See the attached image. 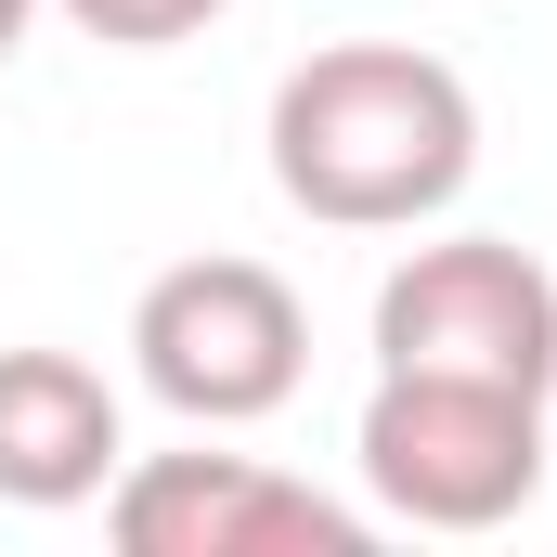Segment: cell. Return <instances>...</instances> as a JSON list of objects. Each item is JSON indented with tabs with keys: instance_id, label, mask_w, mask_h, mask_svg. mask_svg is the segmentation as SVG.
<instances>
[{
	"instance_id": "5b68a950",
	"label": "cell",
	"mask_w": 557,
	"mask_h": 557,
	"mask_svg": "<svg viewBox=\"0 0 557 557\" xmlns=\"http://www.w3.org/2000/svg\"><path fill=\"white\" fill-rule=\"evenodd\" d=\"M117 557H363L376 519L260 454H131L104 480Z\"/></svg>"
},
{
	"instance_id": "6da1fadb",
	"label": "cell",
	"mask_w": 557,
	"mask_h": 557,
	"mask_svg": "<svg viewBox=\"0 0 557 557\" xmlns=\"http://www.w3.org/2000/svg\"><path fill=\"white\" fill-rule=\"evenodd\" d=\"M273 195L324 234H416L480 169V91L416 39H337L273 78Z\"/></svg>"
},
{
	"instance_id": "277c9868",
	"label": "cell",
	"mask_w": 557,
	"mask_h": 557,
	"mask_svg": "<svg viewBox=\"0 0 557 557\" xmlns=\"http://www.w3.org/2000/svg\"><path fill=\"white\" fill-rule=\"evenodd\" d=\"M376 363L480 376V389H557V273L506 234H441L403 247L376 285Z\"/></svg>"
},
{
	"instance_id": "7a4b0ae2",
	"label": "cell",
	"mask_w": 557,
	"mask_h": 557,
	"mask_svg": "<svg viewBox=\"0 0 557 557\" xmlns=\"http://www.w3.org/2000/svg\"><path fill=\"white\" fill-rule=\"evenodd\" d=\"M350 467H363L376 519H403V532H506L545 493V403L532 389H480V376L376 363Z\"/></svg>"
},
{
	"instance_id": "8992f818",
	"label": "cell",
	"mask_w": 557,
	"mask_h": 557,
	"mask_svg": "<svg viewBox=\"0 0 557 557\" xmlns=\"http://www.w3.org/2000/svg\"><path fill=\"white\" fill-rule=\"evenodd\" d=\"M131 467V428H117V389L104 363L78 350H0V506H91L104 480Z\"/></svg>"
},
{
	"instance_id": "ba28073f",
	"label": "cell",
	"mask_w": 557,
	"mask_h": 557,
	"mask_svg": "<svg viewBox=\"0 0 557 557\" xmlns=\"http://www.w3.org/2000/svg\"><path fill=\"white\" fill-rule=\"evenodd\" d=\"M26 26H39V0H0V65L26 52Z\"/></svg>"
},
{
	"instance_id": "3957f363",
	"label": "cell",
	"mask_w": 557,
	"mask_h": 557,
	"mask_svg": "<svg viewBox=\"0 0 557 557\" xmlns=\"http://www.w3.org/2000/svg\"><path fill=\"white\" fill-rule=\"evenodd\" d=\"M131 376L182 428H260L311 376V311L273 260H169L131 298Z\"/></svg>"
},
{
	"instance_id": "52a82bcc",
	"label": "cell",
	"mask_w": 557,
	"mask_h": 557,
	"mask_svg": "<svg viewBox=\"0 0 557 557\" xmlns=\"http://www.w3.org/2000/svg\"><path fill=\"white\" fill-rule=\"evenodd\" d=\"M78 39H104V52H169V39H195V26H221L234 0H52Z\"/></svg>"
}]
</instances>
